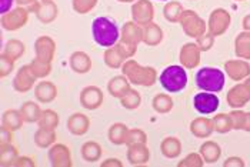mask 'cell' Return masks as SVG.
<instances>
[{"label":"cell","instance_id":"18","mask_svg":"<svg viewBox=\"0 0 250 167\" xmlns=\"http://www.w3.org/2000/svg\"><path fill=\"white\" fill-rule=\"evenodd\" d=\"M143 39V27L135 23L133 20L126 21L120 30V40L133 44V46H139V43Z\"/></svg>","mask_w":250,"mask_h":167},{"label":"cell","instance_id":"46","mask_svg":"<svg viewBox=\"0 0 250 167\" xmlns=\"http://www.w3.org/2000/svg\"><path fill=\"white\" fill-rule=\"evenodd\" d=\"M116 49L119 50V53L123 56V59H126V60L132 59L136 55V52H137V46L129 44V43H126L123 40H119L116 43Z\"/></svg>","mask_w":250,"mask_h":167},{"label":"cell","instance_id":"55","mask_svg":"<svg viewBox=\"0 0 250 167\" xmlns=\"http://www.w3.org/2000/svg\"><path fill=\"white\" fill-rule=\"evenodd\" d=\"M102 167H122V162L119 160V159H107V160H104L102 165Z\"/></svg>","mask_w":250,"mask_h":167},{"label":"cell","instance_id":"50","mask_svg":"<svg viewBox=\"0 0 250 167\" xmlns=\"http://www.w3.org/2000/svg\"><path fill=\"white\" fill-rule=\"evenodd\" d=\"M35 167L36 166V163H35V160L33 159H30V157H27V156H21V157H18L16 160H15V163L12 165V167Z\"/></svg>","mask_w":250,"mask_h":167},{"label":"cell","instance_id":"16","mask_svg":"<svg viewBox=\"0 0 250 167\" xmlns=\"http://www.w3.org/2000/svg\"><path fill=\"white\" fill-rule=\"evenodd\" d=\"M200 49L194 43H186L180 50V63L185 69H194L200 63Z\"/></svg>","mask_w":250,"mask_h":167},{"label":"cell","instance_id":"40","mask_svg":"<svg viewBox=\"0 0 250 167\" xmlns=\"http://www.w3.org/2000/svg\"><path fill=\"white\" fill-rule=\"evenodd\" d=\"M212 125L213 130H216L217 133H228L233 129L230 114H225V113L216 114L212 119Z\"/></svg>","mask_w":250,"mask_h":167},{"label":"cell","instance_id":"43","mask_svg":"<svg viewBox=\"0 0 250 167\" xmlns=\"http://www.w3.org/2000/svg\"><path fill=\"white\" fill-rule=\"evenodd\" d=\"M182 13H183V7L179 1H170L163 9V15H165L166 20H169L172 23H177L180 20Z\"/></svg>","mask_w":250,"mask_h":167},{"label":"cell","instance_id":"25","mask_svg":"<svg viewBox=\"0 0 250 167\" xmlns=\"http://www.w3.org/2000/svg\"><path fill=\"white\" fill-rule=\"evenodd\" d=\"M36 146L40 148H49L56 143V130L47 127H39L33 137Z\"/></svg>","mask_w":250,"mask_h":167},{"label":"cell","instance_id":"2","mask_svg":"<svg viewBox=\"0 0 250 167\" xmlns=\"http://www.w3.org/2000/svg\"><path fill=\"white\" fill-rule=\"evenodd\" d=\"M122 73L125 74L129 82L136 86L150 87L157 82V72L152 66H142L133 59H129L122 66Z\"/></svg>","mask_w":250,"mask_h":167},{"label":"cell","instance_id":"23","mask_svg":"<svg viewBox=\"0 0 250 167\" xmlns=\"http://www.w3.org/2000/svg\"><path fill=\"white\" fill-rule=\"evenodd\" d=\"M130 84L132 83L129 82V79L125 74H119V76H115V77H112L109 80L107 92L110 93L113 97H116V99H122L126 93L132 89Z\"/></svg>","mask_w":250,"mask_h":167},{"label":"cell","instance_id":"15","mask_svg":"<svg viewBox=\"0 0 250 167\" xmlns=\"http://www.w3.org/2000/svg\"><path fill=\"white\" fill-rule=\"evenodd\" d=\"M127 162L132 166H143L147 165L150 159V151L146 143H139V145H132L127 146Z\"/></svg>","mask_w":250,"mask_h":167},{"label":"cell","instance_id":"28","mask_svg":"<svg viewBox=\"0 0 250 167\" xmlns=\"http://www.w3.org/2000/svg\"><path fill=\"white\" fill-rule=\"evenodd\" d=\"M23 117H21V113L20 110H15V109H10V110H6L1 116V126L6 127V129L12 130V131H18V130L23 126Z\"/></svg>","mask_w":250,"mask_h":167},{"label":"cell","instance_id":"3","mask_svg":"<svg viewBox=\"0 0 250 167\" xmlns=\"http://www.w3.org/2000/svg\"><path fill=\"white\" fill-rule=\"evenodd\" d=\"M194 82L199 90L202 92L219 93L223 90L225 83H226V74L223 70L217 67H202L196 72Z\"/></svg>","mask_w":250,"mask_h":167},{"label":"cell","instance_id":"42","mask_svg":"<svg viewBox=\"0 0 250 167\" xmlns=\"http://www.w3.org/2000/svg\"><path fill=\"white\" fill-rule=\"evenodd\" d=\"M29 64H30V69H32L33 74L38 79H44V77H47L49 74L52 73V63L42 62V60H39L38 57H35Z\"/></svg>","mask_w":250,"mask_h":167},{"label":"cell","instance_id":"19","mask_svg":"<svg viewBox=\"0 0 250 167\" xmlns=\"http://www.w3.org/2000/svg\"><path fill=\"white\" fill-rule=\"evenodd\" d=\"M250 100V90L246 87L245 83L236 84L230 92L228 93V103L233 109H240L243 107Z\"/></svg>","mask_w":250,"mask_h":167},{"label":"cell","instance_id":"10","mask_svg":"<svg viewBox=\"0 0 250 167\" xmlns=\"http://www.w3.org/2000/svg\"><path fill=\"white\" fill-rule=\"evenodd\" d=\"M230 24V15L225 9H216L213 10L210 18H209V33L212 36H220L223 35Z\"/></svg>","mask_w":250,"mask_h":167},{"label":"cell","instance_id":"7","mask_svg":"<svg viewBox=\"0 0 250 167\" xmlns=\"http://www.w3.org/2000/svg\"><path fill=\"white\" fill-rule=\"evenodd\" d=\"M29 10L24 9V7H20L18 6L16 9H12L9 13H4L1 15V27L4 30H9V32H16L21 29L23 26H26L27 20H29Z\"/></svg>","mask_w":250,"mask_h":167},{"label":"cell","instance_id":"1","mask_svg":"<svg viewBox=\"0 0 250 167\" xmlns=\"http://www.w3.org/2000/svg\"><path fill=\"white\" fill-rule=\"evenodd\" d=\"M92 36L100 47H113L120 40V30L113 19L99 16L92 21Z\"/></svg>","mask_w":250,"mask_h":167},{"label":"cell","instance_id":"22","mask_svg":"<svg viewBox=\"0 0 250 167\" xmlns=\"http://www.w3.org/2000/svg\"><path fill=\"white\" fill-rule=\"evenodd\" d=\"M69 64H70V69L77 74H86L90 72L92 69V59L90 56L84 52H75L72 53L70 59H69Z\"/></svg>","mask_w":250,"mask_h":167},{"label":"cell","instance_id":"44","mask_svg":"<svg viewBox=\"0 0 250 167\" xmlns=\"http://www.w3.org/2000/svg\"><path fill=\"white\" fill-rule=\"evenodd\" d=\"M99 0H73L72 7L79 15H87L96 7Z\"/></svg>","mask_w":250,"mask_h":167},{"label":"cell","instance_id":"38","mask_svg":"<svg viewBox=\"0 0 250 167\" xmlns=\"http://www.w3.org/2000/svg\"><path fill=\"white\" fill-rule=\"evenodd\" d=\"M230 119L233 129L250 131V113H245L242 110H233L230 113Z\"/></svg>","mask_w":250,"mask_h":167},{"label":"cell","instance_id":"14","mask_svg":"<svg viewBox=\"0 0 250 167\" xmlns=\"http://www.w3.org/2000/svg\"><path fill=\"white\" fill-rule=\"evenodd\" d=\"M36 15V18L44 23V24H49L52 21H55L59 15L58 4L53 1V0H40L33 12Z\"/></svg>","mask_w":250,"mask_h":167},{"label":"cell","instance_id":"12","mask_svg":"<svg viewBox=\"0 0 250 167\" xmlns=\"http://www.w3.org/2000/svg\"><path fill=\"white\" fill-rule=\"evenodd\" d=\"M49 162L53 167H72V154L67 146L62 143H55L49 147Z\"/></svg>","mask_w":250,"mask_h":167},{"label":"cell","instance_id":"41","mask_svg":"<svg viewBox=\"0 0 250 167\" xmlns=\"http://www.w3.org/2000/svg\"><path fill=\"white\" fill-rule=\"evenodd\" d=\"M59 114L52 109H47V110H43L40 119H39L38 125L39 127H47V129H55L59 126Z\"/></svg>","mask_w":250,"mask_h":167},{"label":"cell","instance_id":"51","mask_svg":"<svg viewBox=\"0 0 250 167\" xmlns=\"http://www.w3.org/2000/svg\"><path fill=\"white\" fill-rule=\"evenodd\" d=\"M38 3H39L38 0H16V4H18V6L27 9L30 13H33V12H35V9H36Z\"/></svg>","mask_w":250,"mask_h":167},{"label":"cell","instance_id":"4","mask_svg":"<svg viewBox=\"0 0 250 167\" xmlns=\"http://www.w3.org/2000/svg\"><path fill=\"white\" fill-rule=\"evenodd\" d=\"M159 83L167 93H180L188 86V73L183 66H167L159 74Z\"/></svg>","mask_w":250,"mask_h":167},{"label":"cell","instance_id":"13","mask_svg":"<svg viewBox=\"0 0 250 167\" xmlns=\"http://www.w3.org/2000/svg\"><path fill=\"white\" fill-rule=\"evenodd\" d=\"M36 57L42 62L52 63L56 55V42L50 36H40L35 42Z\"/></svg>","mask_w":250,"mask_h":167},{"label":"cell","instance_id":"34","mask_svg":"<svg viewBox=\"0 0 250 167\" xmlns=\"http://www.w3.org/2000/svg\"><path fill=\"white\" fill-rule=\"evenodd\" d=\"M18 157H19L18 148L12 143H0V166L12 167Z\"/></svg>","mask_w":250,"mask_h":167},{"label":"cell","instance_id":"35","mask_svg":"<svg viewBox=\"0 0 250 167\" xmlns=\"http://www.w3.org/2000/svg\"><path fill=\"white\" fill-rule=\"evenodd\" d=\"M222 154V148L217 143L214 142H205L202 146H200V156L203 157V160L206 163H214L219 160Z\"/></svg>","mask_w":250,"mask_h":167},{"label":"cell","instance_id":"53","mask_svg":"<svg viewBox=\"0 0 250 167\" xmlns=\"http://www.w3.org/2000/svg\"><path fill=\"white\" fill-rule=\"evenodd\" d=\"M16 3V0H0V13H9L13 7V4Z\"/></svg>","mask_w":250,"mask_h":167},{"label":"cell","instance_id":"17","mask_svg":"<svg viewBox=\"0 0 250 167\" xmlns=\"http://www.w3.org/2000/svg\"><path fill=\"white\" fill-rule=\"evenodd\" d=\"M66 126L73 136H84L90 129V119L83 113H73L69 116Z\"/></svg>","mask_w":250,"mask_h":167},{"label":"cell","instance_id":"45","mask_svg":"<svg viewBox=\"0 0 250 167\" xmlns=\"http://www.w3.org/2000/svg\"><path fill=\"white\" fill-rule=\"evenodd\" d=\"M139 143H147V136L142 129H129L126 136V146L139 145Z\"/></svg>","mask_w":250,"mask_h":167},{"label":"cell","instance_id":"58","mask_svg":"<svg viewBox=\"0 0 250 167\" xmlns=\"http://www.w3.org/2000/svg\"><path fill=\"white\" fill-rule=\"evenodd\" d=\"M117 1H119V3H132V1L135 3L136 0H117Z\"/></svg>","mask_w":250,"mask_h":167},{"label":"cell","instance_id":"6","mask_svg":"<svg viewBox=\"0 0 250 167\" xmlns=\"http://www.w3.org/2000/svg\"><path fill=\"white\" fill-rule=\"evenodd\" d=\"M220 106V100L216 93L200 92L193 96V107L202 116H209L216 113Z\"/></svg>","mask_w":250,"mask_h":167},{"label":"cell","instance_id":"39","mask_svg":"<svg viewBox=\"0 0 250 167\" xmlns=\"http://www.w3.org/2000/svg\"><path fill=\"white\" fill-rule=\"evenodd\" d=\"M120 100L122 107L127 109V110H136L140 104H142V96L140 93L137 92L136 89H130L129 92L126 93Z\"/></svg>","mask_w":250,"mask_h":167},{"label":"cell","instance_id":"32","mask_svg":"<svg viewBox=\"0 0 250 167\" xmlns=\"http://www.w3.org/2000/svg\"><path fill=\"white\" fill-rule=\"evenodd\" d=\"M80 153H82V157L84 162L95 163V162H99L102 157V146L97 142H86L82 146Z\"/></svg>","mask_w":250,"mask_h":167},{"label":"cell","instance_id":"20","mask_svg":"<svg viewBox=\"0 0 250 167\" xmlns=\"http://www.w3.org/2000/svg\"><path fill=\"white\" fill-rule=\"evenodd\" d=\"M35 97L39 103H52L56 97H58V87L47 80L39 82L35 86Z\"/></svg>","mask_w":250,"mask_h":167},{"label":"cell","instance_id":"54","mask_svg":"<svg viewBox=\"0 0 250 167\" xmlns=\"http://www.w3.org/2000/svg\"><path fill=\"white\" fill-rule=\"evenodd\" d=\"M225 167H243L245 166V162L240 159V157H230V159H228L226 162H225V165H223Z\"/></svg>","mask_w":250,"mask_h":167},{"label":"cell","instance_id":"30","mask_svg":"<svg viewBox=\"0 0 250 167\" xmlns=\"http://www.w3.org/2000/svg\"><path fill=\"white\" fill-rule=\"evenodd\" d=\"M20 113L26 123H38L43 110L35 102H24L20 107Z\"/></svg>","mask_w":250,"mask_h":167},{"label":"cell","instance_id":"37","mask_svg":"<svg viewBox=\"0 0 250 167\" xmlns=\"http://www.w3.org/2000/svg\"><path fill=\"white\" fill-rule=\"evenodd\" d=\"M103 57H104L106 66L110 67V69H122V66L126 62V59H123V56L119 53V50L116 49V46L106 49Z\"/></svg>","mask_w":250,"mask_h":167},{"label":"cell","instance_id":"59","mask_svg":"<svg viewBox=\"0 0 250 167\" xmlns=\"http://www.w3.org/2000/svg\"><path fill=\"white\" fill-rule=\"evenodd\" d=\"M157 1H167V0H157Z\"/></svg>","mask_w":250,"mask_h":167},{"label":"cell","instance_id":"52","mask_svg":"<svg viewBox=\"0 0 250 167\" xmlns=\"http://www.w3.org/2000/svg\"><path fill=\"white\" fill-rule=\"evenodd\" d=\"M13 133L15 131H12V130L6 129V127L1 126V129H0V143H12Z\"/></svg>","mask_w":250,"mask_h":167},{"label":"cell","instance_id":"24","mask_svg":"<svg viewBox=\"0 0 250 167\" xmlns=\"http://www.w3.org/2000/svg\"><path fill=\"white\" fill-rule=\"evenodd\" d=\"M163 40V30L159 24H156L154 21L146 24L143 27V39L142 42L146 44V46H150L154 47L157 44H160V42Z\"/></svg>","mask_w":250,"mask_h":167},{"label":"cell","instance_id":"26","mask_svg":"<svg viewBox=\"0 0 250 167\" xmlns=\"http://www.w3.org/2000/svg\"><path fill=\"white\" fill-rule=\"evenodd\" d=\"M160 151L167 159H176L182 153V143L177 137H165L160 143Z\"/></svg>","mask_w":250,"mask_h":167},{"label":"cell","instance_id":"9","mask_svg":"<svg viewBox=\"0 0 250 167\" xmlns=\"http://www.w3.org/2000/svg\"><path fill=\"white\" fill-rule=\"evenodd\" d=\"M36 80H38V77L32 72L30 64H24L18 70V73L13 79V89L18 93L30 92L33 89Z\"/></svg>","mask_w":250,"mask_h":167},{"label":"cell","instance_id":"31","mask_svg":"<svg viewBox=\"0 0 250 167\" xmlns=\"http://www.w3.org/2000/svg\"><path fill=\"white\" fill-rule=\"evenodd\" d=\"M234 47L237 57L243 60H250V32H243L237 35L234 40Z\"/></svg>","mask_w":250,"mask_h":167},{"label":"cell","instance_id":"11","mask_svg":"<svg viewBox=\"0 0 250 167\" xmlns=\"http://www.w3.org/2000/svg\"><path fill=\"white\" fill-rule=\"evenodd\" d=\"M79 102L86 110H96L103 103V92L97 86H86L80 92Z\"/></svg>","mask_w":250,"mask_h":167},{"label":"cell","instance_id":"36","mask_svg":"<svg viewBox=\"0 0 250 167\" xmlns=\"http://www.w3.org/2000/svg\"><path fill=\"white\" fill-rule=\"evenodd\" d=\"M152 106H153L154 111L160 113V114H166L173 109V100L169 94L165 93H159L156 94L152 100Z\"/></svg>","mask_w":250,"mask_h":167},{"label":"cell","instance_id":"29","mask_svg":"<svg viewBox=\"0 0 250 167\" xmlns=\"http://www.w3.org/2000/svg\"><path fill=\"white\" fill-rule=\"evenodd\" d=\"M127 131L129 127L125 125V123H113L109 131H107V137H109V142L115 146H122L126 143V136H127Z\"/></svg>","mask_w":250,"mask_h":167},{"label":"cell","instance_id":"5","mask_svg":"<svg viewBox=\"0 0 250 167\" xmlns=\"http://www.w3.org/2000/svg\"><path fill=\"white\" fill-rule=\"evenodd\" d=\"M179 23L182 24L185 33L189 37L197 39V37L203 36L206 32V23L193 10H183Z\"/></svg>","mask_w":250,"mask_h":167},{"label":"cell","instance_id":"56","mask_svg":"<svg viewBox=\"0 0 250 167\" xmlns=\"http://www.w3.org/2000/svg\"><path fill=\"white\" fill-rule=\"evenodd\" d=\"M243 29H245V32H250V15L245 16L243 19Z\"/></svg>","mask_w":250,"mask_h":167},{"label":"cell","instance_id":"57","mask_svg":"<svg viewBox=\"0 0 250 167\" xmlns=\"http://www.w3.org/2000/svg\"><path fill=\"white\" fill-rule=\"evenodd\" d=\"M245 84H246V87H248V89L250 90V76H248V77H246V82H245Z\"/></svg>","mask_w":250,"mask_h":167},{"label":"cell","instance_id":"33","mask_svg":"<svg viewBox=\"0 0 250 167\" xmlns=\"http://www.w3.org/2000/svg\"><path fill=\"white\" fill-rule=\"evenodd\" d=\"M26 52V46L23 42H20L18 39H10L6 44H4V49L1 52V55H4L6 57L12 59V60H18L21 56L24 55Z\"/></svg>","mask_w":250,"mask_h":167},{"label":"cell","instance_id":"49","mask_svg":"<svg viewBox=\"0 0 250 167\" xmlns=\"http://www.w3.org/2000/svg\"><path fill=\"white\" fill-rule=\"evenodd\" d=\"M213 42H214V36H212L210 33L209 35H203V36L197 37V46L202 52H208L210 50L213 46Z\"/></svg>","mask_w":250,"mask_h":167},{"label":"cell","instance_id":"8","mask_svg":"<svg viewBox=\"0 0 250 167\" xmlns=\"http://www.w3.org/2000/svg\"><path fill=\"white\" fill-rule=\"evenodd\" d=\"M154 18V7L149 0H136L132 4V20L139 26L145 27L152 23Z\"/></svg>","mask_w":250,"mask_h":167},{"label":"cell","instance_id":"27","mask_svg":"<svg viewBox=\"0 0 250 167\" xmlns=\"http://www.w3.org/2000/svg\"><path fill=\"white\" fill-rule=\"evenodd\" d=\"M190 131H192L196 137H200V139L209 137L213 131L212 120L206 119L205 116L194 119L192 123H190Z\"/></svg>","mask_w":250,"mask_h":167},{"label":"cell","instance_id":"48","mask_svg":"<svg viewBox=\"0 0 250 167\" xmlns=\"http://www.w3.org/2000/svg\"><path fill=\"white\" fill-rule=\"evenodd\" d=\"M15 70V60L0 55V77H6Z\"/></svg>","mask_w":250,"mask_h":167},{"label":"cell","instance_id":"47","mask_svg":"<svg viewBox=\"0 0 250 167\" xmlns=\"http://www.w3.org/2000/svg\"><path fill=\"white\" fill-rule=\"evenodd\" d=\"M203 157L200 154H196V153H192L189 156H186L177 166L179 167H200L203 166Z\"/></svg>","mask_w":250,"mask_h":167},{"label":"cell","instance_id":"21","mask_svg":"<svg viewBox=\"0 0 250 167\" xmlns=\"http://www.w3.org/2000/svg\"><path fill=\"white\" fill-rule=\"evenodd\" d=\"M225 69L228 76L236 82L250 76V64L246 60H229L225 63Z\"/></svg>","mask_w":250,"mask_h":167}]
</instances>
